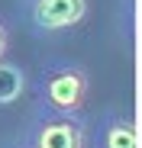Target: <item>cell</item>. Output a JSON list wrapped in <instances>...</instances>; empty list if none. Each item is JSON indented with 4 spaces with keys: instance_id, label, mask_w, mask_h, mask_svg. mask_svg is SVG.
Masks as SVG:
<instances>
[{
    "instance_id": "277c9868",
    "label": "cell",
    "mask_w": 142,
    "mask_h": 148,
    "mask_svg": "<svg viewBox=\"0 0 142 148\" xmlns=\"http://www.w3.org/2000/svg\"><path fill=\"white\" fill-rule=\"evenodd\" d=\"M103 148H139V138H136V126L129 116H110L103 122Z\"/></svg>"
},
{
    "instance_id": "7a4b0ae2",
    "label": "cell",
    "mask_w": 142,
    "mask_h": 148,
    "mask_svg": "<svg viewBox=\"0 0 142 148\" xmlns=\"http://www.w3.org/2000/svg\"><path fill=\"white\" fill-rule=\"evenodd\" d=\"M29 16L39 29H71L87 16L84 0H32Z\"/></svg>"
},
{
    "instance_id": "8992f818",
    "label": "cell",
    "mask_w": 142,
    "mask_h": 148,
    "mask_svg": "<svg viewBox=\"0 0 142 148\" xmlns=\"http://www.w3.org/2000/svg\"><path fill=\"white\" fill-rule=\"evenodd\" d=\"M7 52V29H3V23H0V58H3Z\"/></svg>"
},
{
    "instance_id": "5b68a950",
    "label": "cell",
    "mask_w": 142,
    "mask_h": 148,
    "mask_svg": "<svg viewBox=\"0 0 142 148\" xmlns=\"http://www.w3.org/2000/svg\"><path fill=\"white\" fill-rule=\"evenodd\" d=\"M23 87H26L23 71L10 61H0V106H10L13 100H19Z\"/></svg>"
},
{
    "instance_id": "6da1fadb",
    "label": "cell",
    "mask_w": 142,
    "mask_h": 148,
    "mask_svg": "<svg viewBox=\"0 0 142 148\" xmlns=\"http://www.w3.org/2000/svg\"><path fill=\"white\" fill-rule=\"evenodd\" d=\"M87 71L78 64H58L49 68L42 77V93L58 113H78L87 100Z\"/></svg>"
},
{
    "instance_id": "3957f363",
    "label": "cell",
    "mask_w": 142,
    "mask_h": 148,
    "mask_svg": "<svg viewBox=\"0 0 142 148\" xmlns=\"http://www.w3.org/2000/svg\"><path fill=\"white\" fill-rule=\"evenodd\" d=\"M36 148H84V132L68 113L45 119L36 132Z\"/></svg>"
}]
</instances>
